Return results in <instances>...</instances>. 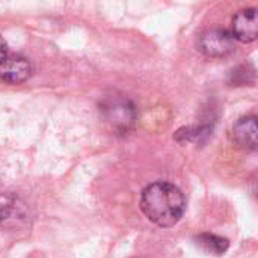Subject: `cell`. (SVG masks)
Listing matches in <instances>:
<instances>
[{
  "label": "cell",
  "mask_w": 258,
  "mask_h": 258,
  "mask_svg": "<svg viewBox=\"0 0 258 258\" xmlns=\"http://www.w3.org/2000/svg\"><path fill=\"white\" fill-rule=\"evenodd\" d=\"M141 210L157 227L169 228L183 218L186 198L177 186L166 181H156L142 190Z\"/></svg>",
  "instance_id": "obj_1"
},
{
  "label": "cell",
  "mask_w": 258,
  "mask_h": 258,
  "mask_svg": "<svg viewBox=\"0 0 258 258\" xmlns=\"http://www.w3.org/2000/svg\"><path fill=\"white\" fill-rule=\"evenodd\" d=\"M100 113L110 130L118 136H127L135 130L138 110L135 103L124 95H109L100 103Z\"/></svg>",
  "instance_id": "obj_2"
},
{
  "label": "cell",
  "mask_w": 258,
  "mask_h": 258,
  "mask_svg": "<svg viewBox=\"0 0 258 258\" xmlns=\"http://www.w3.org/2000/svg\"><path fill=\"white\" fill-rule=\"evenodd\" d=\"M198 48L207 57H224L234 51L236 39L231 32L221 27L204 30L198 38Z\"/></svg>",
  "instance_id": "obj_3"
},
{
  "label": "cell",
  "mask_w": 258,
  "mask_h": 258,
  "mask_svg": "<svg viewBox=\"0 0 258 258\" xmlns=\"http://www.w3.org/2000/svg\"><path fill=\"white\" fill-rule=\"evenodd\" d=\"M231 35L240 42H252L258 36V15L255 8L239 11L233 18Z\"/></svg>",
  "instance_id": "obj_4"
},
{
  "label": "cell",
  "mask_w": 258,
  "mask_h": 258,
  "mask_svg": "<svg viewBox=\"0 0 258 258\" xmlns=\"http://www.w3.org/2000/svg\"><path fill=\"white\" fill-rule=\"evenodd\" d=\"M32 67L29 60L18 54L8 56L0 63V79L9 85H20L29 79Z\"/></svg>",
  "instance_id": "obj_5"
},
{
  "label": "cell",
  "mask_w": 258,
  "mask_h": 258,
  "mask_svg": "<svg viewBox=\"0 0 258 258\" xmlns=\"http://www.w3.org/2000/svg\"><path fill=\"white\" fill-rule=\"evenodd\" d=\"M231 139L243 150H257V118L254 115H248L236 121L231 128Z\"/></svg>",
  "instance_id": "obj_6"
},
{
  "label": "cell",
  "mask_w": 258,
  "mask_h": 258,
  "mask_svg": "<svg viewBox=\"0 0 258 258\" xmlns=\"http://www.w3.org/2000/svg\"><path fill=\"white\" fill-rule=\"evenodd\" d=\"M195 243L207 254H215V255H222L227 252L230 243L227 239L224 237H219L216 234H209V233H204V234H200L195 237Z\"/></svg>",
  "instance_id": "obj_7"
},
{
  "label": "cell",
  "mask_w": 258,
  "mask_h": 258,
  "mask_svg": "<svg viewBox=\"0 0 258 258\" xmlns=\"http://www.w3.org/2000/svg\"><path fill=\"white\" fill-rule=\"evenodd\" d=\"M18 198H15L11 194L0 195V222H6L12 218V215L18 213Z\"/></svg>",
  "instance_id": "obj_8"
},
{
  "label": "cell",
  "mask_w": 258,
  "mask_h": 258,
  "mask_svg": "<svg viewBox=\"0 0 258 258\" xmlns=\"http://www.w3.org/2000/svg\"><path fill=\"white\" fill-rule=\"evenodd\" d=\"M8 57V44L5 42V39L0 36V63Z\"/></svg>",
  "instance_id": "obj_9"
}]
</instances>
